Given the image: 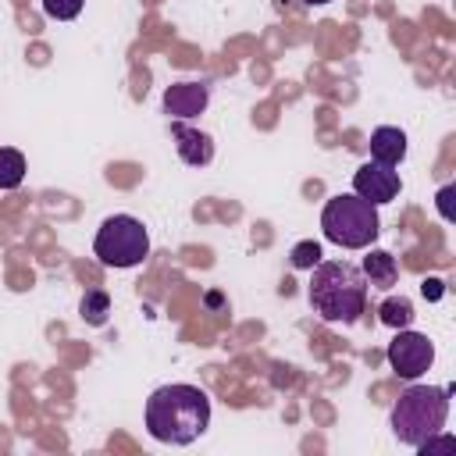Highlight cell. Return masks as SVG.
<instances>
[{
    "label": "cell",
    "mask_w": 456,
    "mask_h": 456,
    "mask_svg": "<svg viewBox=\"0 0 456 456\" xmlns=\"http://www.w3.org/2000/svg\"><path fill=\"white\" fill-rule=\"evenodd\" d=\"M210 424V399L196 385H160L146 399V431L164 445H189Z\"/></svg>",
    "instance_id": "obj_1"
},
{
    "label": "cell",
    "mask_w": 456,
    "mask_h": 456,
    "mask_svg": "<svg viewBox=\"0 0 456 456\" xmlns=\"http://www.w3.org/2000/svg\"><path fill=\"white\" fill-rule=\"evenodd\" d=\"M310 303L331 324H353L367 306V278L349 260H321L310 278Z\"/></svg>",
    "instance_id": "obj_2"
},
{
    "label": "cell",
    "mask_w": 456,
    "mask_h": 456,
    "mask_svg": "<svg viewBox=\"0 0 456 456\" xmlns=\"http://www.w3.org/2000/svg\"><path fill=\"white\" fill-rule=\"evenodd\" d=\"M449 417V388H431V385H410L399 403L392 406V435L403 445H420L431 435L442 431Z\"/></svg>",
    "instance_id": "obj_3"
},
{
    "label": "cell",
    "mask_w": 456,
    "mask_h": 456,
    "mask_svg": "<svg viewBox=\"0 0 456 456\" xmlns=\"http://www.w3.org/2000/svg\"><path fill=\"white\" fill-rule=\"evenodd\" d=\"M321 228H324L328 242L346 246V249H367L378 239V232H381L374 203H367L356 192L331 196L324 203V210H321Z\"/></svg>",
    "instance_id": "obj_4"
},
{
    "label": "cell",
    "mask_w": 456,
    "mask_h": 456,
    "mask_svg": "<svg viewBox=\"0 0 456 456\" xmlns=\"http://www.w3.org/2000/svg\"><path fill=\"white\" fill-rule=\"evenodd\" d=\"M93 253L100 256V264L107 267H135L150 256V235L142 228L139 217L132 214H114L100 224Z\"/></svg>",
    "instance_id": "obj_5"
},
{
    "label": "cell",
    "mask_w": 456,
    "mask_h": 456,
    "mask_svg": "<svg viewBox=\"0 0 456 456\" xmlns=\"http://www.w3.org/2000/svg\"><path fill=\"white\" fill-rule=\"evenodd\" d=\"M431 360H435V346L420 331H403L399 328V335L388 342V363L406 381H417L431 367Z\"/></svg>",
    "instance_id": "obj_6"
},
{
    "label": "cell",
    "mask_w": 456,
    "mask_h": 456,
    "mask_svg": "<svg viewBox=\"0 0 456 456\" xmlns=\"http://www.w3.org/2000/svg\"><path fill=\"white\" fill-rule=\"evenodd\" d=\"M353 192L363 196V200L374 203V207L392 203V200L399 196V171H392V164L367 160V164H360V171L353 175Z\"/></svg>",
    "instance_id": "obj_7"
},
{
    "label": "cell",
    "mask_w": 456,
    "mask_h": 456,
    "mask_svg": "<svg viewBox=\"0 0 456 456\" xmlns=\"http://www.w3.org/2000/svg\"><path fill=\"white\" fill-rule=\"evenodd\" d=\"M210 103V86L207 82H175L164 89V114L182 121V118H196L203 114Z\"/></svg>",
    "instance_id": "obj_8"
},
{
    "label": "cell",
    "mask_w": 456,
    "mask_h": 456,
    "mask_svg": "<svg viewBox=\"0 0 456 456\" xmlns=\"http://www.w3.org/2000/svg\"><path fill=\"white\" fill-rule=\"evenodd\" d=\"M171 139H175L178 157H182L185 164L203 167V164H210V160H214V139H210L207 132H200V128H189V125L175 121V125H171Z\"/></svg>",
    "instance_id": "obj_9"
},
{
    "label": "cell",
    "mask_w": 456,
    "mask_h": 456,
    "mask_svg": "<svg viewBox=\"0 0 456 456\" xmlns=\"http://www.w3.org/2000/svg\"><path fill=\"white\" fill-rule=\"evenodd\" d=\"M406 157V135L403 128H392V125H381L370 132V160H381V164H399Z\"/></svg>",
    "instance_id": "obj_10"
},
{
    "label": "cell",
    "mask_w": 456,
    "mask_h": 456,
    "mask_svg": "<svg viewBox=\"0 0 456 456\" xmlns=\"http://www.w3.org/2000/svg\"><path fill=\"white\" fill-rule=\"evenodd\" d=\"M363 278H367L370 285H378V289H392L395 278H399V267H395L392 253H385V249H370V253L363 256Z\"/></svg>",
    "instance_id": "obj_11"
},
{
    "label": "cell",
    "mask_w": 456,
    "mask_h": 456,
    "mask_svg": "<svg viewBox=\"0 0 456 456\" xmlns=\"http://www.w3.org/2000/svg\"><path fill=\"white\" fill-rule=\"evenodd\" d=\"M78 310H82V317H86V324H93V328H100V324H107V314H110V296H107L103 289H89V292L82 296V303H78Z\"/></svg>",
    "instance_id": "obj_12"
},
{
    "label": "cell",
    "mask_w": 456,
    "mask_h": 456,
    "mask_svg": "<svg viewBox=\"0 0 456 456\" xmlns=\"http://www.w3.org/2000/svg\"><path fill=\"white\" fill-rule=\"evenodd\" d=\"M25 178V157L11 146H0V189H18Z\"/></svg>",
    "instance_id": "obj_13"
},
{
    "label": "cell",
    "mask_w": 456,
    "mask_h": 456,
    "mask_svg": "<svg viewBox=\"0 0 456 456\" xmlns=\"http://www.w3.org/2000/svg\"><path fill=\"white\" fill-rule=\"evenodd\" d=\"M381 321H385L388 328H406V324L413 321V303L403 299V296L385 299V303H381Z\"/></svg>",
    "instance_id": "obj_14"
},
{
    "label": "cell",
    "mask_w": 456,
    "mask_h": 456,
    "mask_svg": "<svg viewBox=\"0 0 456 456\" xmlns=\"http://www.w3.org/2000/svg\"><path fill=\"white\" fill-rule=\"evenodd\" d=\"M82 4L86 0H43V11L50 18H57V21H71V18L82 14Z\"/></svg>",
    "instance_id": "obj_15"
},
{
    "label": "cell",
    "mask_w": 456,
    "mask_h": 456,
    "mask_svg": "<svg viewBox=\"0 0 456 456\" xmlns=\"http://www.w3.org/2000/svg\"><path fill=\"white\" fill-rule=\"evenodd\" d=\"M321 264V246L317 242H296L292 246V267L306 271V267H317Z\"/></svg>",
    "instance_id": "obj_16"
},
{
    "label": "cell",
    "mask_w": 456,
    "mask_h": 456,
    "mask_svg": "<svg viewBox=\"0 0 456 456\" xmlns=\"http://www.w3.org/2000/svg\"><path fill=\"white\" fill-rule=\"evenodd\" d=\"M452 192H456L452 185H445V189L438 192V210H442V217H445V221H452V207H449V200H452Z\"/></svg>",
    "instance_id": "obj_17"
},
{
    "label": "cell",
    "mask_w": 456,
    "mask_h": 456,
    "mask_svg": "<svg viewBox=\"0 0 456 456\" xmlns=\"http://www.w3.org/2000/svg\"><path fill=\"white\" fill-rule=\"evenodd\" d=\"M424 296H428V299H438V296H442V281H438V278L424 281Z\"/></svg>",
    "instance_id": "obj_18"
},
{
    "label": "cell",
    "mask_w": 456,
    "mask_h": 456,
    "mask_svg": "<svg viewBox=\"0 0 456 456\" xmlns=\"http://www.w3.org/2000/svg\"><path fill=\"white\" fill-rule=\"evenodd\" d=\"M303 4H310V7H317V4H328V0H303Z\"/></svg>",
    "instance_id": "obj_19"
}]
</instances>
